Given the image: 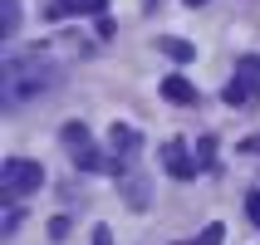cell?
Segmentation results:
<instances>
[{
  "label": "cell",
  "instance_id": "8fae6325",
  "mask_svg": "<svg viewBox=\"0 0 260 245\" xmlns=\"http://www.w3.org/2000/svg\"><path fill=\"white\" fill-rule=\"evenodd\" d=\"M0 29H5V34H15V29H20V5H15V0H5V5H0Z\"/></svg>",
  "mask_w": 260,
  "mask_h": 245
},
{
  "label": "cell",
  "instance_id": "3957f363",
  "mask_svg": "<svg viewBox=\"0 0 260 245\" xmlns=\"http://www.w3.org/2000/svg\"><path fill=\"white\" fill-rule=\"evenodd\" d=\"M221 98L231 103V108H255L260 103V59L255 54L241 59V69L231 74V84L221 88Z\"/></svg>",
  "mask_w": 260,
  "mask_h": 245
},
{
  "label": "cell",
  "instance_id": "9c48e42d",
  "mask_svg": "<svg viewBox=\"0 0 260 245\" xmlns=\"http://www.w3.org/2000/svg\"><path fill=\"white\" fill-rule=\"evenodd\" d=\"M138 143H143V137H138V128L113 123V152H118V157H133V152H138Z\"/></svg>",
  "mask_w": 260,
  "mask_h": 245
},
{
  "label": "cell",
  "instance_id": "7a4b0ae2",
  "mask_svg": "<svg viewBox=\"0 0 260 245\" xmlns=\"http://www.w3.org/2000/svg\"><path fill=\"white\" fill-rule=\"evenodd\" d=\"M0 187H5V201H20V196H29V191L44 187V167L29 157H5V167H0Z\"/></svg>",
  "mask_w": 260,
  "mask_h": 245
},
{
  "label": "cell",
  "instance_id": "2e32d148",
  "mask_svg": "<svg viewBox=\"0 0 260 245\" xmlns=\"http://www.w3.org/2000/svg\"><path fill=\"white\" fill-rule=\"evenodd\" d=\"M93 245H113V231L108 226H93Z\"/></svg>",
  "mask_w": 260,
  "mask_h": 245
},
{
  "label": "cell",
  "instance_id": "5bb4252c",
  "mask_svg": "<svg viewBox=\"0 0 260 245\" xmlns=\"http://www.w3.org/2000/svg\"><path fill=\"white\" fill-rule=\"evenodd\" d=\"M246 216L260 226V191H246Z\"/></svg>",
  "mask_w": 260,
  "mask_h": 245
},
{
  "label": "cell",
  "instance_id": "ac0fdd59",
  "mask_svg": "<svg viewBox=\"0 0 260 245\" xmlns=\"http://www.w3.org/2000/svg\"><path fill=\"white\" fill-rule=\"evenodd\" d=\"M143 10H157V0H143Z\"/></svg>",
  "mask_w": 260,
  "mask_h": 245
},
{
  "label": "cell",
  "instance_id": "8992f818",
  "mask_svg": "<svg viewBox=\"0 0 260 245\" xmlns=\"http://www.w3.org/2000/svg\"><path fill=\"white\" fill-rule=\"evenodd\" d=\"M64 147L74 152V162L93 152V137H88V128H84V123H64Z\"/></svg>",
  "mask_w": 260,
  "mask_h": 245
},
{
  "label": "cell",
  "instance_id": "ffe728a7",
  "mask_svg": "<svg viewBox=\"0 0 260 245\" xmlns=\"http://www.w3.org/2000/svg\"><path fill=\"white\" fill-rule=\"evenodd\" d=\"M177 245H197V240H177Z\"/></svg>",
  "mask_w": 260,
  "mask_h": 245
},
{
  "label": "cell",
  "instance_id": "4fadbf2b",
  "mask_svg": "<svg viewBox=\"0 0 260 245\" xmlns=\"http://www.w3.org/2000/svg\"><path fill=\"white\" fill-rule=\"evenodd\" d=\"M211 157H216V137H202V147H197V162H202V167H211Z\"/></svg>",
  "mask_w": 260,
  "mask_h": 245
},
{
  "label": "cell",
  "instance_id": "9a60e30c",
  "mask_svg": "<svg viewBox=\"0 0 260 245\" xmlns=\"http://www.w3.org/2000/svg\"><path fill=\"white\" fill-rule=\"evenodd\" d=\"M49 235H54V240H64V235H69V221L54 216V221H49Z\"/></svg>",
  "mask_w": 260,
  "mask_h": 245
},
{
  "label": "cell",
  "instance_id": "30bf717a",
  "mask_svg": "<svg viewBox=\"0 0 260 245\" xmlns=\"http://www.w3.org/2000/svg\"><path fill=\"white\" fill-rule=\"evenodd\" d=\"M157 49L172 59V64H191V54H197V49H191L187 40H177V34H162V40H157Z\"/></svg>",
  "mask_w": 260,
  "mask_h": 245
},
{
  "label": "cell",
  "instance_id": "7c38bea8",
  "mask_svg": "<svg viewBox=\"0 0 260 245\" xmlns=\"http://www.w3.org/2000/svg\"><path fill=\"white\" fill-rule=\"evenodd\" d=\"M221 240H226V226H221V221H211V226L197 235V245H221Z\"/></svg>",
  "mask_w": 260,
  "mask_h": 245
},
{
  "label": "cell",
  "instance_id": "e0dca14e",
  "mask_svg": "<svg viewBox=\"0 0 260 245\" xmlns=\"http://www.w3.org/2000/svg\"><path fill=\"white\" fill-rule=\"evenodd\" d=\"M241 152H260V132H255V137H246V143H241Z\"/></svg>",
  "mask_w": 260,
  "mask_h": 245
},
{
  "label": "cell",
  "instance_id": "ba28073f",
  "mask_svg": "<svg viewBox=\"0 0 260 245\" xmlns=\"http://www.w3.org/2000/svg\"><path fill=\"white\" fill-rule=\"evenodd\" d=\"M147 196H152V191H147L143 177H128V172H123V201H128L133 211H147Z\"/></svg>",
  "mask_w": 260,
  "mask_h": 245
},
{
  "label": "cell",
  "instance_id": "5b68a950",
  "mask_svg": "<svg viewBox=\"0 0 260 245\" xmlns=\"http://www.w3.org/2000/svg\"><path fill=\"white\" fill-rule=\"evenodd\" d=\"M108 10V0H54V5H49V20H69V15H93V20H99V15Z\"/></svg>",
  "mask_w": 260,
  "mask_h": 245
},
{
  "label": "cell",
  "instance_id": "d6986e66",
  "mask_svg": "<svg viewBox=\"0 0 260 245\" xmlns=\"http://www.w3.org/2000/svg\"><path fill=\"white\" fill-rule=\"evenodd\" d=\"M187 5H191V10H197V5H206V0H187Z\"/></svg>",
  "mask_w": 260,
  "mask_h": 245
},
{
  "label": "cell",
  "instance_id": "277c9868",
  "mask_svg": "<svg viewBox=\"0 0 260 245\" xmlns=\"http://www.w3.org/2000/svg\"><path fill=\"white\" fill-rule=\"evenodd\" d=\"M197 167H202V162L191 157L187 152V143H162V172L167 177H177V182H191V177H197Z\"/></svg>",
  "mask_w": 260,
  "mask_h": 245
},
{
  "label": "cell",
  "instance_id": "52a82bcc",
  "mask_svg": "<svg viewBox=\"0 0 260 245\" xmlns=\"http://www.w3.org/2000/svg\"><path fill=\"white\" fill-rule=\"evenodd\" d=\"M162 98L167 103H197V88H191L182 74H172V79H162Z\"/></svg>",
  "mask_w": 260,
  "mask_h": 245
},
{
  "label": "cell",
  "instance_id": "6da1fadb",
  "mask_svg": "<svg viewBox=\"0 0 260 245\" xmlns=\"http://www.w3.org/2000/svg\"><path fill=\"white\" fill-rule=\"evenodd\" d=\"M59 79H64V69H59V59H54V49H49V44L15 49V54L5 59V103H10V108H20V103L49 93Z\"/></svg>",
  "mask_w": 260,
  "mask_h": 245
}]
</instances>
